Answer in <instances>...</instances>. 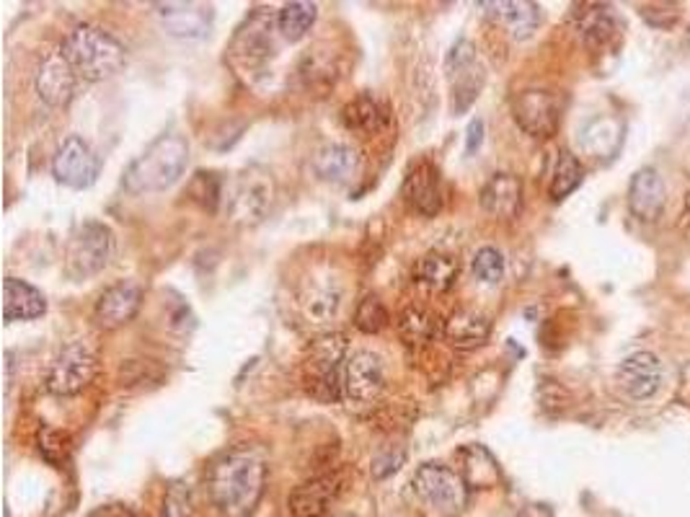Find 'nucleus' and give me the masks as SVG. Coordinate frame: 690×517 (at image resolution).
<instances>
[{
  "mask_svg": "<svg viewBox=\"0 0 690 517\" xmlns=\"http://www.w3.org/2000/svg\"><path fill=\"white\" fill-rule=\"evenodd\" d=\"M266 456L253 445L228 450L210 471V494L225 517H251L264 497Z\"/></svg>",
  "mask_w": 690,
  "mask_h": 517,
  "instance_id": "f257e3e1",
  "label": "nucleus"
},
{
  "mask_svg": "<svg viewBox=\"0 0 690 517\" xmlns=\"http://www.w3.org/2000/svg\"><path fill=\"white\" fill-rule=\"evenodd\" d=\"M189 164V143L176 132L153 140L140 156L127 166L124 190L130 194H156L174 187L185 177Z\"/></svg>",
  "mask_w": 690,
  "mask_h": 517,
  "instance_id": "f03ea898",
  "label": "nucleus"
},
{
  "mask_svg": "<svg viewBox=\"0 0 690 517\" xmlns=\"http://www.w3.org/2000/svg\"><path fill=\"white\" fill-rule=\"evenodd\" d=\"M60 55L83 81L111 79L127 62L124 47L109 32L91 24L75 26L62 41Z\"/></svg>",
  "mask_w": 690,
  "mask_h": 517,
  "instance_id": "7ed1b4c3",
  "label": "nucleus"
},
{
  "mask_svg": "<svg viewBox=\"0 0 690 517\" xmlns=\"http://www.w3.org/2000/svg\"><path fill=\"white\" fill-rule=\"evenodd\" d=\"M344 354L347 341L342 334H326L316 339L306 360V388L321 404H334L344 396Z\"/></svg>",
  "mask_w": 690,
  "mask_h": 517,
  "instance_id": "20e7f679",
  "label": "nucleus"
},
{
  "mask_svg": "<svg viewBox=\"0 0 690 517\" xmlns=\"http://www.w3.org/2000/svg\"><path fill=\"white\" fill-rule=\"evenodd\" d=\"M414 494L438 515L455 517L468 505L466 481L453 468L442 464H425L417 468L412 479Z\"/></svg>",
  "mask_w": 690,
  "mask_h": 517,
  "instance_id": "39448f33",
  "label": "nucleus"
},
{
  "mask_svg": "<svg viewBox=\"0 0 690 517\" xmlns=\"http://www.w3.org/2000/svg\"><path fill=\"white\" fill-rule=\"evenodd\" d=\"M115 254V233L104 223H83L68 241L66 269L73 279H88L102 272Z\"/></svg>",
  "mask_w": 690,
  "mask_h": 517,
  "instance_id": "423d86ee",
  "label": "nucleus"
},
{
  "mask_svg": "<svg viewBox=\"0 0 690 517\" xmlns=\"http://www.w3.org/2000/svg\"><path fill=\"white\" fill-rule=\"evenodd\" d=\"M98 358L86 341H70L60 349L47 373V390L55 396H75L96 378Z\"/></svg>",
  "mask_w": 690,
  "mask_h": 517,
  "instance_id": "0eeeda50",
  "label": "nucleus"
},
{
  "mask_svg": "<svg viewBox=\"0 0 690 517\" xmlns=\"http://www.w3.org/2000/svg\"><path fill=\"white\" fill-rule=\"evenodd\" d=\"M450 96H453V111L463 115L468 111L471 104L478 99L484 83H487V68L478 58L476 47L468 39L455 41L445 60Z\"/></svg>",
  "mask_w": 690,
  "mask_h": 517,
  "instance_id": "6e6552de",
  "label": "nucleus"
},
{
  "mask_svg": "<svg viewBox=\"0 0 690 517\" xmlns=\"http://www.w3.org/2000/svg\"><path fill=\"white\" fill-rule=\"evenodd\" d=\"M274 197V181L272 173L264 169H253L243 171L238 177L234 192H230L228 200V213L230 218L241 226H253L266 215V209L272 205Z\"/></svg>",
  "mask_w": 690,
  "mask_h": 517,
  "instance_id": "1a4fd4ad",
  "label": "nucleus"
},
{
  "mask_svg": "<svg viewBox=\"0 0 690 517\" xmlns=\"http://www.w3.org/2000/svg\"><path fill=\"white\" fill-rule=\"evenodd\" d=\"M277 34V16H272L266 9H257L243 21L241 29L236 32L230 52H234L236 62H241L243 68L259 65V62L270 60L277 52V45H274Z\"/></svg>",
  "mask_w": 690,
  "mask_h": 517,
  "instance_id": "9d476101",
  "label": "nucleus"
},
{
  "mask_svg": "<svg viewBox=\"0 0 690 517\" xmlns=\"http://www.w3.org/2000/svg\"><path fill=\"white\" fill-rule=\"evenodd\" d=\"M512 115L520 130H525L531 137H551L556 135L561 122V104L551 91L527 88L515 96L512 101Z\"/></svg>",
  "mask_w": 690,
  "mask_h": 517,
  "instance_id": "9b49d317",
  "label": "nucleus"
},
{
  "mask_svg": "<svg viewBox=\"0 0 690 517\" xmlns=\"http://www.w3.org/2000/svg\"><path fill=\"white\" fill-rule=\"evenodd\" d=\"M98 156L81 135H68L52 158V173L70 190H86L98 177Z\"/></svg>",
  "mask_w": 690,
  "mask_h": 517,
  "instance_id": "f8f14e48",
  "label": "nucleus"
},
{
  "mask_svg": "<svg viewBox=\"0 0 690 517\" xmlns=\"http://www.w3.org/2000/svg\"><path fill=\"white\" fill-rule=\"evenodd\" d=\"M574 26L580 32L584 45L593 52H610L621 45L623 24L610 5L603 3H580L574 5Z\"/></svg>",
  "mask_w": 690,
  "mask_h": 517,
  "instance_id": "ddd939ff",
  "label": "nucleus"
},
{
  "mask_svg": "<svg viewBox=\"0 0 690 517\" xmlns=\"http://www.w3.org/2000/svg\"><path fill=\"white\" fill-rule=\"evenodd\" d=\"M140 303H143V288L135 279H119L98 296L94 305V324L98 328H119L130 324L138 316Z\"/></svg>",
  "mask_w": 690,
  "mask_h": 517,
  "instance_id": "4468645a",
  "label": "nucleus"
},
{
  "mask_svg": "<svg viewBox=\"0 0 690 517\" xmlns=\"http://www.w3.org/2000/svg\"><path fill=\"white\" fill-rule=\"evenodd\" d=\"M385 388V365L383 358L376 352H355L347 360V370H344V396L352 398L357 404H370L383 394Z\"/></svg>",
  "mask_w": 690,
  "mask_h": 517,
  "instance_id": "2eb2a0df",
  "label": "nucleus"
},
{
  "mask_svg": "<svg viewBox=\"0 0 690 517\" xmlns=\"http://www.w3.org/2000/svg\"><path fill=\"white\" fill-rule=\"evenodd\" d=\"M160 24L176 39H204L213 32L215 13L204 3H158Z\"/></svg>",
  "mask_w": 690,
  "mask_h": 517,
  "instance_id": "dca6fc26",
  "label": "nucleus"
},
{
  "mask_svg": "<svg viewBox=\"0 0 690 517\" xmlns=\"http://www.w3.org/2000/svg\"><path fill=\"white\" fill-rule=\"evenodd\" d=\"M404 197L419 215L435 218L442 209V179L438 166L429 160H419L417 166H412L404 179Z\"/></svg>",
  "mask_w": 690,
  "mask_h": 517,
  "instance_id": "f3484780",
  "label": "nucleus"
},
{
  "mask_svg": "<svg viewBox=\"0 0 690 517\" xmlns=\"http://www.w3.org/2000/svg\"><path fill=\"white\" fill-rule=\"evenodd\" d=\"M618 383L637 401H646L662 386V362L652 352H637L618 368Z\"/></svg>",
  "mask_w": 690,
  "mask_h": 517,
  "instance_id": "a211bd4d",
  "label": "nucleus"
},
{
  "mask_svg": "<svg viewBox=\"0 0 690 517\" xmlns=\"http://www.w3.org/2000/svg\"><path fill=\"white\" fill-rule=\"evenodd\" d=\"M665 181H662L659 171L652 166H644L633 173L631 187H629V209L637 215L642 223H654L665 209Z\"/></svg>",
  "mask_w": 690,
  "mask_h": 517,
  "instance_id": "6ab92c4d",
  "label": "nucleus"
},
{
  "mask_svg": "<svg viewBox=\"0 0 690 517\" xmlns=\"http://www.w3.org/2000/svg\"><path fill=\"white\" fill-rule=\"evenodd\" d=\"M340 494V479L323 473V477L302 481L287 500V509L293 517H323L329 513L331 502Z\"/></svg>",
  "mask_w": 690,
  "mask_h": 517,
  "instance_id": "aec40b11",
  "label": "nucleus"
},
{
  "mask_svg": "<svg viewBox=\"0 0 690 517\" xmlns=\"http://www.w3.org/2000/svg\"><path fill=\"white\" fill-rule=\"evenodd\" d=\"M478 5L487 9V16L518 41L533 37V32L540 24V9L535 3H527V0H497V3Z\"/></svg>",
  "mask_w": 690,
  "mask_h": 517,
  "instance_id": "412c9836",
  "label": "nucleus"
},
{
  "mask_svg": "<svg viewBox=\"0 0 690 517\" xmlns=\"http://www.w3.org/2000/svg\"><path fill=\"white\" fill-rule=\"evenodd\" d=\"M481 207L497 220H515L523 209V181L515 173H495L481 190Z\"/></svg>",
  "mask_w": 690,
  "mask_h": 517,
  "instance_id": "4be33fe9",
  "label": "nucleus"
},
{
  "mask_svg": "<svg viewBox=\"0 0 690 517\" xmlns=\"http://www.w3.org/2000/svg\"><path fill=\"white\" fill-rule=\"evenodd\" d=\"M75 81H79L75 70L68 65V60L60 52H55L41 62L37 73V91L49 107H66L75 94Z\"/></svg>",
  "mask_w": 690,
  "mask_h": 517,
  "instance_id": "5701e85b",
  "label": "nucleus"
},
{
  "mask_svg": "<svg viewBox=\"0 0 690 517\" xmlns=\"http://www.w3.org/2000/svg\"><path fill=\"white\" fill-rule=\"evenodd\" d=\"M47 300L34 285L9 277L3 282V316L5 321H34L45 316Z\"/></svg>",
  "mask_w": 690,
  "mask_h": 517,
  "instance_id": "b1692460",
  "label": "nucleus"
},
{
  "mask_svg": "<svg viewBox=\"0 0 690 517\" xmlns=\"http://www.w3.org/2000/svg\"><path fill=\"white\" fill-rule=\"evenodd\" d=\"M313 169L319 173V179L331 181V184H344L360 169V156H357L352 145L329 143L316 153Z\"/></svg>",
  "mask_w": 690,
  "mask_h": 517,
  "instance_id": "393cba45",
  "label": "nucleus"
},
{
  "mask_svg": "<svg viewBox=\"0 0 690 517\" xmlns=\"http://www.w3.org/2000/svg\"><path fill=\"white\" fill-rule=\"evenodd\" d=\"M300 305L306 318H311L313 324H326L329 318L336 316L342 305V288L329 277H319L313 282H308L300 292Z\"/></svg>",
  "mask_w": 690,
  "mask_h": 517,
  "instance_id": "a878e982",
  "label": "nucleus"
},
{
  "mask_svg": "<svg viewBox=\"0 0 690 517\" xmlns=\"http://www.w3.org/2000/svg\"><path fill=\"white\" fill-rule=\"evenodd\" d=\"M491 324L487 316L476 311H455L453 316L442 326V337H445L455 349H476L489 339Z\"/></svg>",
  "mask_w": 690,
  "mask_h": 517,
  "instance_id": "bb28decb",
  "label": "nucleus"
},
{
  "mask_svg": "<svg viewBox=\"0 0 690 517\" xmlns=\"http://www.w3.org/2000/svg\"><path fill=\"white\" fill-rule=\"evenodd\" d=\"M340 60L331 50H323V47H316V50H308L300 60V81L308 91H316V94H326V91L334 86L336 79H340Z\"/></svg>",
  "mask_w": 690,
  "mask_h": 517,
  "instance_id": "cd10ccee",
  "label": "nucleus"
},
{
  "mask_svg": "<svg viewBox=\"0 0 690 517\" xmlns=\"http://www.w3.org/2000/svg\"><path fill=\"white\" fill-rule=\"evenodd\" d=\"M457 458H461V477L468 489H491L499 481L497 460L481 445H466L457 450Z\"/></svg>",
  "mask_w": 690,
  "mask_h": 517,
  "instance_id": "c85d7f7f",
  "label": "nucleus"
},
{
  "mask_svg": "<svg viewBox=\"0 0 690 517\" xmlns=\"http://www.w3.org/2000/svg\"><path fill=\"white\" fill-rule=\"evenodd\" d=\"M342 120H344V128H347L349 132H357L360 137H368V135H378V132L385 128L389 115H385V109L380 107L372 96L365 94V96H357L355 101H349L347 107H344Z\"/></svg>",
  "mask_w": 690,
  "mask_h": 517,
  "instance_id": "c756f323",
  "label": "nucleus"
},
{
  "mask_svg": "<svg viewBox=\"0 0 690 517\" xmlns=\"http://www.w3.org/2000/svg\"><path fill=\"white\" fill-rule=\"evenodd\" d=\"M438 334H442L438 316H432L425 309L412 305L398 316V337L406 347H425L438 339Z\"/></svg>",
  "mask_w": 690,
  "mask_h": 517,
  "instance_id": "7c9ffc66",
  "label": "nucleus"
},
{
  "mask_svg": "<svg viewBox=\"0 0 690 517\" xmlns=\"http://www.w3.org/2000/svg\"><path fill=\"white\" fill-rule=\"evenodd\" d=\"M457 272H461L457 258L442 254V251H429L427 256H421L417 267V279L432 292H445L455 285Z\"/></svg>",
  "mask_w": 690,
  "mask_h": 517,
  "instance_id": "2f4dec72",
  "label": "nucleus"
},
{
  "mask_svg": "<svg viewBox=\"0 0 690 517\" xmlns=\"http://www.w3.org/2000/svg\"><path fill=\"white\" fill-rule=\"evenodd\" d=\"M316 16H319V5L316 3L298 0V3L283 5V11L277 13L279 37H283L285 41H300L308 32H311V26L316 24Z\"/></svg>",
  "mask_w": 690,
  "mask_h": 517,
  "instance_id": "473e14b6",
  "label": "nucleus"
},
{
  "mask_svg": "<svg viewBox=\"0 0 690 517\" xmlns=\"http://www.w3.org/2000/svg\"><path fill=\"white\" fill-rule=\"evenodd\" d=\"M582 179H584V171H582L580 158H576L574 153L561 151L559 158H556V166H554V173H551V187H548V192H551L554 200H564L576 190V187L582 184Z\"/></svg>",
  "mask_w": 690,
  "mask_h": 517,
  "instance_id": "72a5a7b5",
  "label": "nucleus"
},
{
  "mask_svg": "<svg viewBox=\"0 0 690 517\" xmlns=\"http://www.w3.org/2000/svg\"><path fill=\"white\" fill-rule=\"evenodd\" d=\"M389 309L383 305V300H380L378 296H365L360 300V305H357L355 311V326L360 328L362 334H378L383 332L385 326H389Z\"/></svg>",
  "mask_w": 690,
  "mask_h": 517,
  "instance_id": "f704fd0d",
  "label": "nucleus"
},
{
  "mask_svg": "<svg viewBox=\"0 0 690 517\" xmlns=\"http://www.w3.org/2000/svg\"><path fill=\"white\" fill-rule=\"evenodd\" d=\"M39 453L49 466L60 468L70 458V437L66 432L52 428L39 430Z\"/></svg>",
  "mask_w": 690,
  "mask_h": 517,
  "instance_id": "c9c22d12",
  "label": "nucleus"
},
{
  "mask_svg": "<svg viewBox=\"0 0 690 517\" xmlns=\"http://www.w3.org/2000/svg\"><path fill=\"white\" fill-rule=\"evenodd\" d=\"M474 275L481 279V282H487V285L502 282V277H504V256L499 254L497 249H491V247L478 249L476 256H474Z\"/></svg>",
  "mask_w": 690,
  "mask_h": 517,
  "instance_id": "e433bc0d",
  "label": "nucleus"
},
{
  "mask_svg": "<svg viewBox=\"0 0 690 517\" xmlns=\"http://www.w3.org/2000/svg\"><path fill=\"white\" fill-rule=\"evenodd\" d=\"M189 194H192V200L200 202L204 209H215L217 202H221V197H223L221 179H217L215 173L200 171L194 177L192 184H189Z\"/></svg>",
  "mask_w": 690,
  "mask_h": 517,
  "instance_id": "4c0bfd02",
  "label": "nucleus"
},
{
  "mask_svg": "<svg viewBox=\"0 0 690 517\" xmlns=\"http://www.w3.org/2000/svg\"><path fill=\"white\" fill-rule=\"evenodd\" d=\"M194 505H192V492H189L187 484H171L166 492L164 500V515L160 517H192Z\"/></svg>",
  "mask_w": 690,
  "mask_h": 517,
  "instance_id": "58836bf2",
  "label": "nucleus"
},
{
  "mask_svg": "<svg viewBox=\"0 0 690 517\" xmlns=\"http://www.w3.org/2000/svg\"><path fill=\"white\" fill-rule=\"evenodd\" d=\"M401 464H404V453H401V450L396 453V456H393V450L380 453V456L372 460V477H376V479L391 477V473L398 471Z\"/></svg>",
  "mask_w": 690,
  "mask_h": 517,
  "instance_id": "ea45409f",
  "label": "nucleus"
},
{
  "mask_svg": "<svg viewBox=\"0 0 690 517\" xmlns=\"http://www.w3.org/2000/svg\"><path fill=\"white\" fill-rule=\"evenodd\" d=\"M88 517H138V515L132 513L127 505H122V502H109V505L96 507Z\"/></svg>",
  "mask_w": 690,
  "mask_h": 517,
  "instance_id": "a19ab883",
  "label": "nucleus"
},
{
  "mask_svg": "<svg viewBox=\"0 0 690 517\" xmlns=\"http://www.w3.org/2000/svg\"><path fill=\"white\" fill-rule=\"evenodd\" d=\"M481 140H484V122L474 120V122L468 124V137H466V153H468V156H471V153L478 151Z\"/></svg>",
  "mask_w": 690,
  "mask_h": 517,
  "instance_id": "79ce46f5",
  "label": "nucleus"
},
{
  "mask_svg": "<svg viewBox=\"0 0 690 517\" xmlns=\"http://www.w3.org/2000/svg\"><path fill=\"white\" fill-rule=\"evenodd\" d=\"M518 517H554V509L544 505V502H531V505L520 509Z\"/></svg>",
  "mask_w": 690,
  "mask_h": 517,
  "instance_id": "37998d69",
  "label": "nucleus"
},
{
  "mask_svg": "<svg viewBox=\"0 0 690 517\" xmlns=\"http://www.w3.org/2000/svg\"><path fill=\"white\" fill-rule=\"evenodd\" d=\"M682 218H686V230H690V192L686 194V215Z\"/></svg>",
  "mask_w": 690,
  "mask_h": 517,
  "instance_id": "c03bdc74",
  "label": "nucleus"
},
{
  "mask_svg": "<svg viewBox=\"0 0 690 517\" xmlns=\"http://www.w3.org/2000/svg\"><path fill=\"white\" fill-rule=\"evenodd\" d=\"M349 517H355V515H349Z\"/></svg>",
  "mask_w": 690,
  "mask_h": 517,
  "instance_id": "a18cd8bd",
  "label": "nucleus"
}]
</instances>
